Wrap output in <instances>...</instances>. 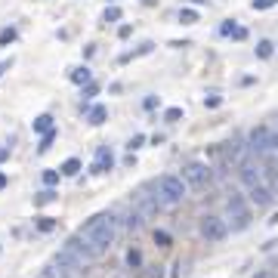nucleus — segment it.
I'll return each instance as SVG.
<instances>
[{
  "instance_id": "obj_18",
  "label": "nucleus",
  "mask_w": 278,
  "mask_h": 278,
  "mask_svg": "<svg viewBox=\"0 0 278 278\" xmlns=\"http://www.w3.org/2000/svg\"><path fill=\"white\" fill-rule=\"evenodd\" d=\"M220 31H223V34H229V37H235V41H244V37H248V28H241V25H232V22H226Z\"/></svg>"
},
{
  "instance_id": "obj_36",
  "label": "nucleus",
  "mask_w": 278,
  "mask_h": 278,
  "mask_svg": "<svg viewBox=\"0 0 278 278\" xmlns=\"http://www.w3.org/2000/svg\"><path fill=\"white\" fill-rule=\"evenodd\" d=\"M142 278H164V272H161V266H158V269H151V272H145Z\"/></svg>"
},
{
  "instance_id": "obj_32",
  "label": "nucleus",
  "mask_w": 278,
  "mask_h": 278,
  "mask_svg": "<svg viewBox=\"0 0 278 278\" xmlns=\"http://www.w3.org/2000/svg\"><path fill=\"white\" fill-rule=\"evenodd\" d=\"M96 93H99V84H93V81H90V84L84 87V99H93Z\"/></svg>"
},
{
  "instance_id": "obj_11",
  "label": "nucleus",
  "mask_w": 278,
  "mask_h": 278,
  "mask_svg": "<svg viewBox=\"0 0 278 278\" xmlns=\"http://www.w3.org/2000/svg\"><path fill=\"white\" fill-rule=\"evenodd\" d=\"M223 158H226V164H241V158H244V142H226L223 145Z\"/></svg>"
},
{
  "instance_id": "obj_3",
  "label": "nucleus",
  "mask_w": 278,
  "mask_h": 278,
  "mask_svg": "<svg viewBox=\"0 0 278 278\" xmlns=\"http://www.w3.org/2000/svg\"><path fill=\"white\" fill-rule=\"evenodd\" d=\"M53 266H56V272H59L62 278H81V275H84V263L77 260V257H71L65 248L53 257Z\"/></svg>"
},
{
  "instance_id": "obj_39",
  "label": "nucleus",
  "mask_w": 278,
  "mask_h": 278,
  "mask_svg": "<svg viewBox=\"0 0 278 278\" xmlns=\"http://www.w3.org/2000/svg\"><path fill=\"white\" fill-rule=\"evenodd\" d=\"M142 105H145V108H155V105H158V96H148V99H145Z\"/></svg>"
},
{
  "instance_id": "obj_26",
  "label": "nucleus",
  "mask_w": 278,
  "mask_h": 278,
  "mask_svg": "<svg viewBox=\"0 0 278 278\" xmlns=\"http://www.w3.org/2000/svg\"><path fill=\"white\" fill-rule=\"evenodd\" d=\"M257 56H260V59H269V56H272V41H260V44H257Z\"/></svg>"
},
{
  "instance_id": "obj_1",
  "label": "nucleus",
  "mask_w": 278,
  "mask_h": 278,
  "mask_svg": "<svg viewBox=\"0 0 278 278\" xmlns=\"http://www.w3.org/2000/svg\"><path fill=\"white\" fill-rule=\"evenodd\" d=\"M117 217L114 213H96V217H90L81 229H77V235L84 238V241H90V248L102 257L111 244H114V238H117Z\"/></svg>"
},
{
  "instance_id": "obj_31",
  "label": "nucleus",
  "mask_w": 278,
  "mask_h": 278,
  "mask_svg": "<svg viewBox=\"0 0 278 278\" xmlns=\"http://www.w3.org/2000/svg\"><path fill=\"white\" fill-rule=\"evenodd\" d=\"M155 241L161 244V248H167L170 244V232H155Z\"/></svg>"
},
{
  "instance_id": "obj_2",
  "label": "nucleus",
  "mask_w": 278,
  "mask_h": 278,
  "mask_svg": "<svg viewBox=\"0 0 278 278\" xmlns=\"http://www.w3.org/2000/svg\"><path fill=\"white\" fill-rule=\"evenodd\" d=\"M155 192H158L155 198H158V204H161V207H176L186 198V182L179 176H173V173H164V176H158Z\"/></svg>"
},
{
  "instance_id": "obj_16",
  "label": "nucleus",
  "mask_w": 278,
  "mask_h": 278,
  "mask_svg": "<svg viewBox=\"0 0 278 278\" xmlns=\"http://www.w3.org/2000/svg\"><path fill=\"white\" fill-rule=\"evenodd\" d=\"M31 127H34V133H41V136H44V133H50V130H56V127H53V117H50V114H41V117H34V124H31Z\"/></svg>"
},
{
  "instance_id": "obj_15",
  "label": "nucleus",
  "mask_w": 278,
  "mask_h": 278,
  "mask_svg": "<svg viewBox=\"0 0 278 278\" xmlns=\"http://www.w3.org/2000/svg\"><path fill=\"white\" fill-rule=\"evenodd\" d=\"M105 117H108V108H105V105H93L90 114H87V121H90L93 127H99V124H105Z\"/></svg>"
},
{
  "instance_id": "obj_27",
  "label": "nucleus",
  "mask_w": 278,
  "mask_h": 278,
  "mask_svg": "<svg viewBox=\"0 0 278 278\" xmlns=\"http://www.w3.org/2000/svg\"><path fill=\"white\" fill-rule=\"evenodd\" d=\"M179 117H182V108H167V111H164V121H167V124H176Z\"/></svg>"
},
{
  "instance_id": "obj_21",
  "label": "nucleus",
  "mask_w": 278,
  "mask_h": 278,
  "mask_svg": "<svg viewBox=\"0 0 278 278\" xmlns=\"http://www.w3.org/2000/svg\"><path fill=\"white\" fill-rule=\"evenodd\" d=\"M50 201H56V192H53V189H44L41 195L34 198V204H37V207H44V204H50Z\"/></svg>"
},
{
  "instance_id": "obj_30",
  "label": "nucleus",
  "mask_w": 278,
  "mask_h": 278,
  "mask_svg": "<svg viewBox=\"0 0 278 278\" xmlns=\"http://www.w3.org/2000/svg\"><path fill=\"white\" fill-rule=\"evenodd\" d=\"M44 182L47 186H56L59 182V170H44Z\"/></svg>"
},
{
  "instance_id": "obj_28",
  "label": "nucleus",
  "mask_w": 278,
  "mask_h": 278,
  "mask_svg": "<svg viewBox=\"0 0 278 278\" xmlns=\"http://www.w3.org/2000/svg\"><path fill=\"white\" fill-rule=\"evenodd\" d=\"M117 19H121V10H117V7H108L102 13V22H117Z\"/></svg>"
},
{
  "instance_id": "obj_6",
  "label": "nucleus",
  "mask_w": 278,
  "mask_h": 278,
  "mask_svg": "<svg viewBox=\"0 0 278 278\" xmlns=\"http://www.w3.org/2000/svg\"><path fill=\"white\" fill-rule=\"evenodd\" d=\"M229 220H232V229H248L251 213H248V204H244L241 195H232L229 198Z\"/></svg>"
},
{
  "instance_id": "obj_24",
  "label": "nucleus",
  "mask_w": 278,
  "mask_h": 278,
  "mask_svg": "<svg viewBox=\"0 0 278 278\" xmlns=\"http://www.w3.org/2000/svg\"><path fill=\"white\" fill-rule=\"evenodd\" d=\"M37 229H41V232H53L56 229V220L53 217H37Z\"/></svg>"
},
{
  "instance_id": "obj_33",
  "label": "nucleus",
  "mask_w": 278,
  "mask_h": 278,
  "mask_svg": "<svg viewBox=\"0 0 278 278\" xmlns=\"http://www.w3.org/2000/svg\"><path fill=\"white\" fill-rule=\"evenodd\" d=\"M142 142H145V136H142V133H136V136H133V139L127 142V148H130V151H136V148H139Z\"/></svg>"
},
{
  "instance_id": "obj_34",
  "label": "nucleus",
  "mask_w": 278,
  "mask_h": 278,
  "mask_svg": "<svg viewBox=\"0 0 278 278\" xmlns=\"http://www.w3.org/2000/svg\"><path fill=\"white\" fill-rule=\"evenodd\" d=\"M220 102H223V99H220V96H207V99H204V105H207V108H217V105H220Z\"/></svg>"
},
{
  "instance_id": "obj_4",
  "label": "nucleus",
  "mask_w": 278,
  "mask_h": 278,
  "mask_svg": "<svg viewBox=\"0 0 278 278\" xmlns=\"http://www.w3.org/2000/svg\"><path fill=\"white\" fill-rule=\"evenodd\" d=\"M186 186H195V189H201V186H207L210 182V167L207 164H201V161H189L186 167H182V176H179Z\"/></svg>"
},
{
  "instance_id": "obj_14",
  "label": "nucleus",
  "mask_w": 278,
  "mask_h": 278,
  "mask_svg": "<svg viewBox=\"0 0 278 278\" xmlns=\"http://www.w3.org/2000/svg\"><path fill=\"white\" fill-rule=\"evenodd\" d=\"M266 133H269V127H254V130H251V148H254L257 155H263V139H266Z\"/></svg>"
},
{
  "instance_id": "obj_20",
  "label": "nucleus",
  "mask_w": 278,
  "mask_h": 278,
  "mask_svg": "<svg viewBox=\"0 0 278 278\" xmlns=\"http://www.w3.org/2000/svg\"><path fill=\"white\" fill-rule=\"evenodd\" d=\"M16 37H19V31H16L13 25H10V28H4V31H0V47H10Z\"/></svg>"
},
{
  "instance_id": "obj_37",
  "label": "nucleus",
  "mask_w": 278,
  "mask_h": 278,
  "mask_svg": "<svg viewBox=\"0 0 278 278\" xmlns=\"http://www.w3.org/2000/svg\"><path fill=\"white\" fill-rule=\"evenodd\" d=\"M10 158V145H0V161H7Z\"/></svg>"
},
{
  "instance_id": "obj_38",
  "label": "nucleus",
  "mask_w": 278,
  "mask_h": 278,
  "mask_svg": "<svg viewBox=\"0 0 278 278\" xmlns=\"http://www.w3.org/2000/svg\"><path fill=\"white\" fill-rule=\"evenodd\" d=\"M117 34H121V37H130V34H133V28H130V25H121V31H117Z\"/></svg>"
},
{
  "instance_id": "obj_25",
  "label": "nucleus",
  "mask_w": 278,
  "mask_h": 278,
  "mask_svg": "<svg viewBox=\"0 0 278 278\" xmlns=\"http://www.w3.org/2000/svg\"><path fill=\"white\" fill-rule=\"evenodd\" d=\"M53 139H56V130H50V133H44V139H41V145H37V151H50V145H53Z\"/></svg>"
},
{
  "instance_id": "obj_35",
  "label": "nucleus",
  "mask_w": 278,
  "mask_h": 278,
  "mask_svg": "<svg viewBox=\"0 0 278 278\" xmlns=\"http://www.w3.org/2000/svg\"><path fill=\"white\" fill-rule=\"evenodd\" d=\"M10 68H13V59H4V62H0V77H4Z\"/></svg>"
},
{
  "instance_id": "obj_40",
  "label": "nucleus",
  "mask_w": 278,
  "mask_h": 278,
  "mask_svg": "<svg viewBox=\"0 0 278 278\" xmlns=\"http://www.w3.org/2000/svg\"><path fill=\"white\" fill-rule=\"evenodd\" d=\"M254 278H275V275H272V272H257Z\"/></svg>"
},
{
  "instance_id": "obj_22",
  "label": "nucleus",
  "mask_w": 278,
  "mask_h": 278,
  "mask_svg": "<svg viewBox=\"0 0 278 278\" xmlns=\"http://www.w3.org/2000/svg\"><path fill=\"white\" fill-rule=\"evenodd\" d=\"M127 266H130V269H139V266H142V254H139L136 248L127 251Z\"/></svg>"
},
{
  "instance_id": "obj_10",
  "label": "nucleus",
  "mask_w": 278,
  "mask_h": 278,
  "mask_svg": "<svg viewBox=\"0 0 278 278\" xmlns=\"http://www.w3.org/2000/svg\"><path fill=\"white\" fill-rule=\"evenodd\" d=\"M241 182H244L248 189L263 186V167H260V164H241Z\"/></svg>"
},
{
  "instance_id": "obj_7",
  "label": "nucleus",
  "mask_w": 278,
  "mask_h": 278,
  "mask_svg": "<svg viewBox=\"0 0 278 278\" xmlns=\"http://www.w3.org/2000/svg\"><path fill=\"white\" fill-rule=\"evenodd\" d=\"M229 235V226L220 217H201V238L204 241H223Z\"/></svg>"
},
{
  "instance_id": "obj_41",
  "label": "nucleus",
  "mask_w": 278,
  "mask_h": 278,
  "mask_svg": "<svg viewBox=\"0 0 278 278\" xmlns=\"http://www.w3.org/2000/svg\"><path fill=\"white\" fill-rule=\"evenodd\" d=\"M7 186V173H0V189H4Z\"/></svg>"
},
{
  "instance_id": "obj_17",
  "label": "nucleus",
  "mask_w": 278,
  "mask_h": 278,
  "mask_svg": "<svg viewBox=\"0 0 278 278\" xmlns=\"http://www.w3.org/2000/svg\"><path fill=\"white\" fill-rule=\"evenodd\" d=\"M263 155H278V130H269L263 139Z\"/></svg>"
},
{
  "instance_id": "obj_19",
  "label": "nucleus",
  "mask_w": 278,
  "mask_h": 278,
  "mask_svg": "<svg viewBox=\"0 0 278 278\" xmlns=\"http://www.w3.org/2000/svg\"><path fill=\"white\" fill-rule=\"evenodd\" d=\"M59 173H65V176H77V173H81V161H77V158H68V161L59 167Z\"/></svg>"
},
{
  "instance_id": "obj_5",
  "label": "nucleus",
  "mask_w": 278,
  "mask_h": 278,
  "mask_svg": "<svg viewBox=\"0 0 278 278\" xmlns=\"http://www.w3.org/2000/svg\"><path fill=\"white\" fill-rule=\"evenodd\" d=\"M65 251H68L71 257H77L84 266H87V263H93V260H99V254L90 248V241H84V238L77 235V232H74V235L68 238V241H65Z\"/></svg>"
},
{
  "instance_id": "obj_13",
  "label": "nucleus",
  "mask_w": 278,
  "mask_h": 278,
  "mask_svg": "<svg viewBox=\"0 0 278 278\" xmlns=\"http://www.w3.org/2000/svg\"><path fill=\"white\" fill-rule=\"evenodd\" d=\"M68 77H71V84H81V87H84V84H90V81H93V71H90L87 65H81V68H74Z\"/></svg>"
},
{
  "instance_id": "obj_29",
  "label": "nucleus",
  "mask_w": 278,
  "mask_h": 278,
  "mask_svg": "<svg viewBox=\"0 0 278 278\" xmlns=\"http://www.w3.org/2000/svg\"><path fill=\"white\" fill-rule=\"evenodd\" d=\"M275 4H278V0H254L251 7H254V10H272Z\"/></svg>"
},
{
  "instance_id": "obj_42",
  "label": "nucleus",
  "mask_w": 278,
  "mask_h": 278,
  "mask_svg": "<svg viewBox=\"0 0 278 278\" xmlns=\"http://www.w3.org/2000/svg\"><path fill=\"white\" fill-rule=\"evenodd\" d=\"M192 4H207V0H192Z\"/></svg>"
},
{
  "instance_id": "obj_12",
  "label": "nucleus",
  "mask_w": 278,
  "mask_h": 278,
  "mask_svg": "<svg viewBox=\"0 0 278 278\" xmlns=\"http://www.w3.org/2000/svg\"><path fill=\"white\" fill-rule=\"evenodd\" d=\"M272 198H275V195H272V189H269L266 182L251 189V201H254L257 207H269V204H272Z\"/></svg>"
},
{
  "instance_id": "obj_9",
  "label": "nucleus",
  "mask_w": 278,
  "mask_h": 278,
  "mask_svg": "<svg viewBox=\"0 0 278 278\" xmlns=\"http://www.w3.org/2000/svg\"><path fill=\"white\" fill-rule=\"evenodd\" d=\"M111 164H114V155H111V148H96V161H93V173H108L111 170Z\"/></svg>"
},
{
  "instance_id": "obj_8",
  "label": "nucleus",
  "mask_w": 278,
  "mask_h": 278,
  "mask_svg": "<svg viewBox=\"0 0 278 278\" xmlns=\"http://www.w3.org/2000/svg\"><path fill=\"white\" fill-rule=\"evenodd\" d=\"M133 204H136V213L145 220V217H151V213H158V207H161V204H158V198L155 195H145V192H136L133 195Z\"/></svg>"
},
{
  "instance_id": "obj_23",
  "label": "nucleus",
  "mask_w": 278,
  "mask_h": 278,
  "mask_svg": "<svg viewBox=\"0 0 278 278\" xmlns=\"http://www.w3.org/2000/svg\"><path fill=\"white\" fill-rule=\"evenodd\" d=\"M179 22H182V25H195V22H198V13L186 7V10H179Z\"/></svg>"
}]
</instances>
